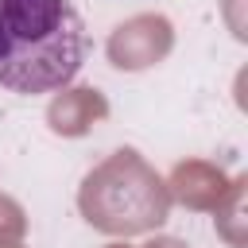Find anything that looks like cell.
Wrapping results in <instances>:
<instances>
[{
  "label": "cell",
  "mask_w": 248,
  "mask_h": 248,
  "mask_svg": "<svg viewBox=\"0 0 248 248\" xmlns=\"http://www.w3.org/2000/svg\"><path fill=\"white\" fill-rule=\"evenodd\" d=\"M89 31L74 0H0V85L54 93L78 78Z\"/></svg>",
  "instance_id": "obj_1"
}]
</instances>
